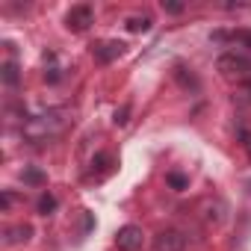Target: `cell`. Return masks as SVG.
Wrapping results in <instances>:
<instances>
[{"label": "cell", "instance_id": "ffe728a7", "mask_svg": "<svg viewBox=\"0 0 251 251\" xmlns=\"http://www.w3.org/2000/svg\"><path fill=\"white\" fill-rule=\"evenodd\" d=\"M12 201H15V198H12V192H3V198H0V204H3V210H9V207H12Z\"/></svg>", "mask_w": 251, "mask_h": 251}, {"label": "cell", "instance_id": "9a60e30c", "mask_svg": "<svg viewBox=\"0 0 251 251\" xmlns=\"http://www.w3.org/2000/svg\"><path fill=\"white\" fill-rule=\"evenodd\" d=\"M112 121L118 124V127H124V124L130 121V106H127V103H124V106H118V109H115V115H112Z\"/></svg>", "mask_w": 251, "mask_h": 251}, {"label": "cell", "instance_id": "277c9868", "mask_svg": "<svg viewBox=\"0 0 251 251\" xmlns=\"http://www.w3.org/2000/svg\"><path fill=\"white\" fill-rule=\"evenodd\" d=\"M92 24H95V9H92L89 3H77V6H71L68 15H65V27L74 30V33H83V30H89Z\"/></svg>", "mask_w": 251, "mask_h": 251}, {"label": "cell", "instance_id": "e0dca14e", "mask_svg": "<svg viewBox=\"0 0 251 251\" xmlns=\"http://www.w3.org/2000/svg\"><path fill=\"white\" fill-rule=\"evenodd\" d=\"M163 9H166L169 15H180V12L186 9V3H175V0H163Z\"/></svg>", "mask_w": 251, "mask_h": 251}, {"label": "cell", "instance_id": "6da1fadb", "mask_svg": "<svg viewBox=\"0 0 251 251\" xmlns=\"http://www.w3.org/2000/svg\"><path fill=\"white\" fill-rule=\"evenodd\" d=\"M62 124H65V118H62V112H48V115H39V118H30L27 124H24V133L30 136V139H48V136H53V133H59L62 130Z\"/></svg>", "mask_w": 251, "mask_h": 251}, {"label": "cell", "instance_id": "3957f363", "mask_svg": "<svg viewBox=\"0 0 251 251\" xmlns=\"http://www.w3.org/2000/svg\"><path fill=\"white\" fill-rule=\"evenodd\" d=\"M115 245H118V251H142V245H145L142 227L139 225H124V227H118Z\"/></svg>", "mask_w": 251, "mask_h": 251}, {"label": "cell", "instance_id": "9c48e42d", "mask_svg": "<svg viewBox=\"0 0 251 251\" xmlns=\"http://www.w3.org/2000/svg\"><path fill=\"white\" fill-rule=\"evenodd\" d=\"M21 180H24L27 186H45V183H48V175H45L39 166H27V169L21 172Z\"/></svg>", "mask_w": 251, "mask_h": 251}, {"label": "cell", "instance_id": "5bb4252c", "mask_svg": "<svg viewBox=\"0 0 251 251\" xmlns=\"http://www.w3.org/2000/svg\"><path fill=\"white\" fill-rule=\"evenodd\" d=\"M53 210H56V195L45 192V195L39 198V213H42V216H50Z\"/></svg>", "mask_w": 251, "mask_h": 251}, {"label": "cell", "instance_id": "2e32d148", "mask_svg": "<svg viewBox=\"0 0 251 251\" xmlns=\"http://www.w3.org/2000/svg\"><path fill=\"white\" fill-rule=\"evenodd\" d=\"M230 39L245 45V48H251V30H236V33H230Z\"/></svg>", "mask_w": 251, "mask_h": 251}, {"label": "cell", "instance_id": "d6986e66", "mask_svg": "<svg viewBox=\"0 0 251 251\" xmlns=\"http://www.w3.org/2000/svg\"><path fill=\"white\" fill-rule=\"evenodd\" d=\"M239 136H242V145H245V151H248V157H251V133H248V130H242Z\"/></svg>", "mask_w": 251, "mask_h": 251}, {"label": "cell", "instance_id": "ba28073f", "mask_svg": "<svg viewBox=\"0 0 251 251\" xmlns=\"http://www.w3.org/2000/svg\"><path fill=\"white\" fill-rule=\"evenodd\" d=\"M115 169V157L109 151H100L92 157V175H109Z\"/></svg>", "mask_w": 251, "mask_h": 251}, {"label": "cell", "instance_id": "8fae6325", "mask_svg": "<svg viewBox=\"0 0 251 251\" xmlns=\"http://www.w3.org/2000/svg\"><path fill=\"white\" fill-rule=\"evenodd\" d=\"M33 236V227L30 225H18V227H12L9 233H6V242L9 245H21V242H27Z\"/></svg>", "mask_w": 251, "mask_h": 251}, {"label": "cell", "instance_id": "7a4b0ae2", "mask_svg": "<svg viewBox=\"0 0 251 251\" xmlns=\"http://www.w3.org/2000/svg\"><path fill=\"white\" fill-rule=\"evenodd\" d=\"M216 68L225 74V77H239V80H251V59H245L242 53L230 50V53H222Z\"/></svg>", "mask_w": 251, "mask_h": 251}, {"label": "cell", "instance_id": "5b68a950", "mask_svg": "<svg viewBox=\"0 0 251 251\" xmlns=\"http://www.w3.org/2000/svg\"><path fill=\"white\" fill-rule=\"evenodd\" d=\"M183 248H186V233L177 227L160 230L154 236V251H183Z\"/></svg>", "mask_w": 251, "mask_h": 251}, {"label": "cell", "instance_id": "ac0fdd59", "mask_svg": "<svg viewBox=\"0 0 251 251\" xmlns=\"http://www.w3.org/2000/svg\"><path fill=\"white\" fill-rule=\"evenodd\" d=\"M45 80L48 83H59V68H48L45 71Z\"/></svg>", "mask_w": 251, "mask_h": 251}, {"label": "cell", "instance_id": "7c38bea8", "mask_svg": "<svg viewBox=\"0 0 251 251\" xmlns=\"http://www.w3.org/2000/svg\"><path fill=\"white\" fill-rule=\"evenodd\" d=\"M166 183H169L172 189H177V192H183V189L189 186V177H186L183 172H169V175H166Z\"/></svg>", "mask_w": 251, "mask_h": 251}, {"label": "cell", "instance_id": "52a82bcc", "mask_svg": "<svg viewBox=\"0 0 251 251\" xmlns=\"http://www.w3.org/2000/svg\"><path fill=\"white\" fill-rule=\"evenodd\" d=\"M175 80L186 89V92H198L201 89V83H198V77L186 68V65H175Z\"/></svg>", "mask_w": 251, "mask_h": 251}, {"label": "cell", "instance_id": "30bf717a", "mask_svg": "<svg viewBox=\"0 0 251 251\" xmlns=\"http://www.w3.org/2000/svg\"><path fill=\"white\" fill-rule=\"evenodd\" d=\"M0 80L15 89V86L21 83V71H18V65H15V62H3V68H0Z\"/></svg>", "mask_w": 251, "mask_h": 251}, {"label": "cell", "instance_id": "4fadbf2b", "mask_svg": "<svg viewBox=\"0 0 251 251\" xmlns=\"http://www.w3.org/2000/svg\"><path fill=\"white\" fill-rule=\"evenodd\" d=\"M127 30H130V33H148V30H151V18H148V15H142V18H139V15H136V18H127Z\"/></svg>", "mask_w": 251, "mask_h": 251}, {"label": "cell", "instance_id": "8992f818", "mask_svg": "<svg viewBox=\"0 0 251 251\" xmlns=\"http://www.w3.org/2000/svg\"><path fill=\"white\" fill-rule=\"evenodd\" d=\"M121 50H124V45H121V42H98V45L92 48V56H95V62L109 65L112 59H118V56H121Z\"/></svg>", "mask_w": 251, "mask_h": 251}]
</instances>
